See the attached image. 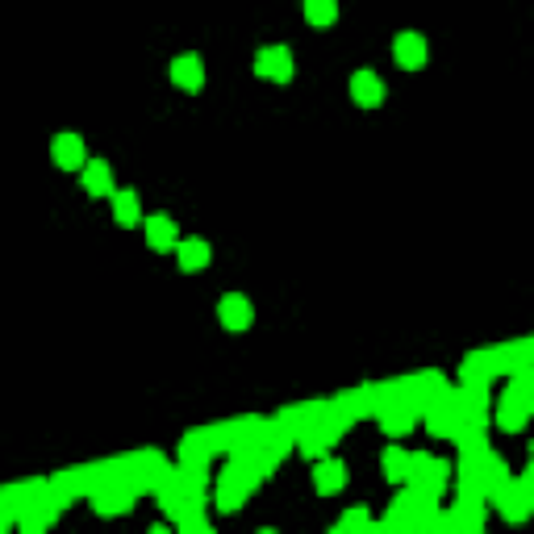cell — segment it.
Masks as SVG:
<instances>
[{
    "label": "cell",
    "mask_w": 534,
    "mask_h": 534,
    "mask_svg": "<svg viewBox=\"0 0 534 534\" xmlns=\"http://www.w3.org/2000/svg\"><path fill=\"white\" fill-rule=\"evenodd\" d=\"M405 480H409V488H418V493L438 497V488H443V480H447V463L430 460V455H409V463H405Z\"/></svg>",
    "instance_id": "1"
},
{
    "label": "cell",
    "mask_w": 534,
    "mask_h": 534,
    "mask_svg": "<svg viewBox=\"0 0 534 534\" xmlns=\"http://www.w3.org/2000/svg\"><path fill=\"white\" fill-rule=\"evenodd\" d=\"M251 488H255V480H251L243 468H234V463H230V468L221 472V480H218V510H221V513L243 510V505H246V493H251Z\"/></svg>",
    "instance_id": "2"
},
{
    "label": "cell",
    "mask_w": 534,
    "mask_h": 534,
    "mask_svg": "<svg viewBox=\"0 0 534 534\" xmlns=\"http://www.w3.org/2000/svg\"><path fill=\"white\" fill-rule=\"evenodd\" d=\"M526 418H530V384H526V376H518L513 389L505 392V400H501V426L505 430H522Z\"/></svg>",
    "instance_id": "3"
},
{
    "label": "cell",
    "mask_w": 534,
    "mask_h": 534,
    "mask_svg": "<svg viewBox=\"0 0 534 534\" xmlns=\"http://www.w3.org/2000/svg\"><path fill=\"white\" fill-rule=\"evenodd\" d=\"M497 497V505H501V513L510 518V522H522L526 513H530V480H505V485L493 493Z\"/></svg>",
    "instance_id": "4"
},
{
    "label": "cell",
    "mask_w": 534,
    "mask_h": 534,
    "mask_svg": "<svg viewBox=\"0 0 534 534\" xmlns=\"http://www.w3.org/2000/svg\"><path fill=\"white\" fill-rule=\"evenodd\" d=\"M255 72L263 75V80H276V84L292 80V55H289V47H263L255 55Z\"/></svg>",
    "instance_id": "5"
},
{
    "label": "cell",
    "mask_w": 534,
    "mask_h": 534,
    "mask_svg": "<svg viewBox=\"0 0 534 534\" xmlns=\"http://www.w3.org/2000/svg\"><path fill=\"white\" fill-rule=\"evenodd\" d=\"M218 317H221V326H226V330H234V334H243V330L251 326V317H255V309H251V301H246L243 292H230V297H221Z\"/></svg>",
    "instance_id": "6"
},
{
    "label": "cell",
    "mask_w": 534,
    "mask_h": 534,
    "mask_svg": "<svg viewBox=\"0 0 534 534\" xmlns=\"http://www.w3.org/2000/svg\"><path fill=\"white\" fill-rule=\"evenodd\" d=\"M171 84L184 88V92H201V84H205V63H201V55L171 59Z\"/></svg>",
    "instance_id": "7"
},
{
    "label": "cell",
    "mask_w": 534,
    "mask_h": 534,
    "mask_svg": "<svg viewBox=\"0 0 534 534\" xmlns=\"http://www.w3.org/2000/svg\"><path fill=\"white\" fill-rule=\"evenodd\" d=\"M351 97H355V105L376 109V105H384V80H380L376 72H355L351 75Z\"/></svg>",
    "instance_id": "8"
},
{
    "label": "cell",
    "mask_w": 534,
    "mask_h": 534,
    "mask_svg": "<svg viewBox=\"0 0 534 534\" xmlns=\"http://www.w3.org/2000/svg\"><path fill=\"white\" fill-rule=\"evenodd\" d=\"M50 155H55L59 168L80 171V168H84V138H80V134H59L55 146H50Z\"/></svg>",
    "instance_id": "9"
},
{
    "label": "cell",
    "mask_w": 534,
    "mask_h": 534,
    "mask_svg": "<svg viewBox=\"0 0 534 534\" xmlns=\"http://www.w3.org/2000/svg\"><path fill=\"white\" fill-rule=\"evenodd\" d=\"M392 59H397L405 72H418L426 63V38L422 34H400L397 42H392Z\"/></svg>",
    "instance_id": "10"
},
{
    "label": "cell",
    "mask_w": 534,
    "mask_h": 534,
    "mask_svg": "<svg viewBox=\"0 0 534 534\" xmlns=\"http://www.w3.org/2000/svg\"><path fill=\"white\" fill-rule=\"evenodd\" d=\"M176 221L168 218V213H155V218H146V243H151V251H171V246L180 243L176 238Z\"/></svg>",
    "instance_id": "11"
},
{
    "label": "cell",
    "mask_w": 534,
    "mask_h": 534,
    "mask_svg": "<svg viewBox=\"0 0 534 534\" xmlns=\"http://www.w3.org/2000/svg\"><path fill=\"white\" fill-rule=\"evenodd\" d=\"M314 485H317V493H342V485H347V468H342L339 460H317V468H314Z\"/></svg>",
    "instance_id": "12"
},
{
    "label": "cell",
    "mask_w": 534,
    "mask_h": 534,
    "mask_svg": "<svg viewBox=\"0 0 534 534\" xmlns=\"http://www.w3.org/2000/svg\"><path fill=\"white\" fill-rule=\"evenodd\" d=\"M113 218H117V226H138L142 221V201H138V193H113Z\"/></svg>",
    "instance_id": "13"
},
{
    "label": "cell",
    "mask_w": 534,
    "mask_h": 534,
    "mask_svg": "<svg viewBox=\"0 0 534 534\" xmlns=\"http://www.w3.org/2000/svg\"><path fill=\"white\" fill-rule=\"evenodd\" d=\"M80 171H84V188L92 196H113V193H117V188H113L109 163H100V159H97V163H88V168H80Z\"/></svg>",
    "instance_id": "14"
},
{
    "label": "cell",
    "mask_w": 534,
    "mask_h": 534,
    "mask_svg": "<svg viewBox=\"0 0 534 534\" xmlns=\"http://www.w3.org/2000/svg\"><path fill=\"white\" fill-rule=\"evenodd\" d=\"M176 251H180V271H205L209 267V243H201V238L176 243Z\"/></svg>",
    "instance_id": "15"
},
{
    "label": "cell",
    "mask_w": 534,
    "mask_h": 534,
    "mask_svg": "<svg viewBox=\"0 0 534 534\" xmlns=\"http://www.w3.org/2000/svg\"><path fill=\"white\" fill-rule=\"evenodd\" d=\"M305 22L309 25H334L339 22V0H305Z\"/></svg>",
    "instance_id": "16"
},
{
    "label": "cell",
    "mask_w": 534,
    "mask_h": 534,
    "mask_svg": "<svg viewBox=\"0 0 534 534\" xmlns=\"http://www.w3.org/2000/svg\"><path fill=\"white\" fill-rule=\"evenodd\" d=\"M405 463H409V455H405V451H397V447L384 451V472H389L392 480H405Z\"/></svg>",
    "instance_id": "17"
},
{
    "label": "cell",
    "mask_w": 534,
    "mask_h": 534,
    "mask_svg": "<svg viewBox=\"0 0 534 534\" xmlns=\"http://www.w3.org/2000/svg\"><path fill=\"white\" fill-rule=\"evenodd\" d=\"M355 526H372V513H367V510H351V513H342L334 530H355Z\"/></svg>",
    "instance_id": "18"
}]
</instances>
